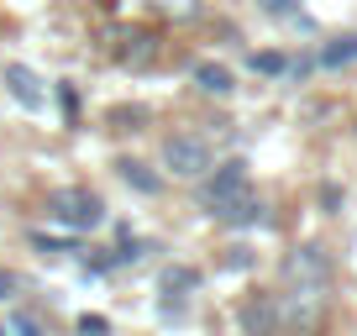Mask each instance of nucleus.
Here are the masks:
<instances>
[{
    "mask_svg": "<svg viewBox=\"0 0 357 336\" xmlns=\"http://www.w3.org/2000/svg\"><path fill=\"white\" fill-rule=\"evenodd\" d=\"M163 168L178 174V179H205L211 174V142L195 132H174L163 142Z\"/></svg>",
    "mask_w": 357,
    "mask_h": 336,
    "instance_id": "obj_1",
    "label": "nucleus"
},
{
    "mask_svg": "<svg viewBox=\"0 0 357 336\" xmlns=\"http://www.w3.org/2000/svg\"><path fill=\"white\" fill-rule=\"evenodd\" d=\"M53 221L68 226V231H95L105 221V205L89 190H63V194H53Z\"/></svg>",
    "mask_w": 357,
    "mask_h": 336,
    "instance_id": "obj_2",
    "label": "nucleus"
},
{
    "mask_svg": "<svg viewBox=\"0 0 357 336\" xmlns=\"http://www.w3.org/2000/svg\"><path fill=\"white\" fill-rule=\"evenodd\" d=\"M326 310V289H305V284H289V294H279V326H294V331H315Z\"/></svg>",
    "mask_w": 357,
    "mask_h": 336,
    "instance_id": "obj_3",
    "label": "nucleus"
},
{
    "mask_svg": "<svg viewBox=\"0 0 357 336\" xmlns=\"http://www.w3.org/2000/svg\"><path fill=\"white\" fill-rule=\"evenodd\" d=\"M242 194H247V163H242V158L221 163V168L211 174V179H205V205H211L215 215H221L231 200H242Z\"/></svg>",
    "mask_w": 357,
    "mask_h": 336,
    "instance_id": "obj_4",
    "label": "nucleus"
},
{
    "mask_svg": "<svg viewBox=\"0 0 357 336\" xmlns=\"http://www.w3.org/2000/svg\"><path fill=\"white\" fill-rule=\"evenodd\" d=\"M284 279L305 284V289H326L331 284V263H326L321 247H294L289 258H284Z\"/></svg>",
    "mask_w": 357,
    "mask_h": 336,
    "instance_id": "obj_5",
    "label": "nucleus"
},
{
    "mask_svg": "<svg viewBox=\"0 0 357 336\" xmlns=\"http://www.w3.org/2000/svg\"><path fill=\"white\" fill-rule=\"evenodd\" d=\"M105 43H111V53L121 58L126 68H147V63L158 58V37H153V32H142V26H116Z\"/></svg>",
    "mask_w": 357,
    "mask_h": 336,
    "instance_id": "obj_6",
    "label": "nucleus"
},
{
    "mask_svg": "<svg viewBox=\"0 0 357 336\" xmlns=\"http://www.w3.org/2000/svg\"><path fill=\"white\" fill-rule=\"evenodd\" d=\"M242 331L247 336H273L279 331V294H252L242 305Z\"/></svg>",
    "mask_w": 357,
    "mask_h": 336,
    "instance_id": "obj_7",
    "label": "nucleus"
},
{
    "mask_svg": "<svg viewBox=\"0 0 357 336\" xmlns=\"http://www.w3.org/2000/svg\"><path fill=\"white\" fill-rule=\"evenodd\" d=\"M6 90H11L16 100L26 105V111H43V100H47L43 79H37V74H32L26 63H6Z\"/></svg>",
    "mask_w": 357,
    "mask_h": 336,
    "instance_id": "obj_8",
    "label": "nucleus"
},
{
    "mask_svg": "<svg viewBox=\"0 0 357 336\" xmlns=\"http://www.w3.org/2000/svg\"><path fill=\"white\" fill-rule=\"evenodd\" d=\"M195 84L211 90V95H231L236 90V79H231V68H226V63H195Z\"/></svg>",
    "mask_w": 357,
    "mask_h": 336,
    "instance_id": "obj_9",
    "label": "nucleus"
},
{
    "mask_svg": "<svg viewBox=\"0 0 357 336\" xmlns=\"http://www.w3.org/2000/svg\"><path fill=\"white\" fill-rule=\"evenodd\" d=\"M116 174H121L132 190H142V194H158V190H163V184H158V174H153L147 163H137V158H121V163H116Z\"/></svg>",
    "mask_w": 357,
    "mask_h": 336,
    "instance_id": "obj_10",
    "label": "nucleus"
},
{
    "mask_svg": "<svg viewBox=\"0 0 357 336\" xmlns=\"http://www.w3.org/2000/svg\"><path fill=\"white\" fill-rule=\"evenodd\" d=\"M215 221H226V226H252V221H263V205H257L252 194H242V200H231Z\"/></svg>",
    "mask_w": 357,
    "mask_h": 336,
    "instance_id": "obj_11",
    "label": "nucleus"
},
{
    "mask_svg": "<svg viewBox=\"0 0 357 336\" xmlns=\"http://www.w3.org/2000/svg\"><path fill=\"white\" fill-rule=\"evenodd\" d=\"M352 58H357V32H347V37H336V43L321 47V68H342V63H352Z\"/></svg>",
    "mask_w": 357,
    "mask_h": 336,
    "instance_id": "obj_12",
    "label": "nucleus"
},
{
    "mask_svg": "<svg viewBox=\"0 0 357 336\" xmlns=\"http://www.w3.org/2000/svg\"><path fill=\"white\" fill-rule=\"evenodd\" d=\"M105 121H111L116 132H137V126L147 121V105H116V111L105 116Z\"/></svg>",
    "mask_w": 357,
    "mask_h": 336,
    "instance_id": "obj_13",
    "label": "nucleus"
},
{
    "mask_svg": "<svg viewBox=\"0 0 357 336\" xmlns=\"http://www.w3.org/2000/svg\"><path fill=\"white\" fill-rule=\"evenodd\" d=\"M195 284H200V273H195V268H168L163 273V289L168 294H184V289H195Z\"/></svg>",
    "mask_w": 357,
    "mask_h": 336,
    "instance_id": "obj_14",
    "label": "nucleus"
},
{
    "mask_svg": "<svg viewBox=\"0 0 357 336\" xmlns=\"http://www.w3.org/2000/svg\"><path fill=\"white\" fill-rule=\"evenodd\" d=\"M147 6H153L158 16H174V22H184V16H195V6H200V0H147Z\"/></svg>",
    "mask_w": 357,
    "mask_h": 336,
    "instance_id": "obj_15",
    "label": "nucleus"
},
{
    "mask_svg": "<svg viewBox=\"0 0 357 336\" xmlns=\"http://www.w3.org/2000/svg\"><path fill=\"white\" fill-rule=\"evenodd\" d=\"M252 68L257 74H289V58L284 53H252Z\"/></svg>",
    "mask_w": 357,
    "mask_h": 336,
    "instance_id": "obj_16",
    "label": "nucleus"
},
{
    "mask_svg": "<svg viewBox=\"0 0 357 336\" xmlns=\"http://www.w3.org/2000/svg\"><path fill=\"white\" fill-rule=\"evenodd\" d=\"M58 105H63V116L79 111V90H74V84H58Z\"/></svg>",
    "mask_w": 357,
    "mask_h": 336,
    "instance_id": "obj_17",
    "label": "nucleus"
},
{
    "mask_svg": "<svg viewBox=\"0 0 357 336\" xmlns=\"http://www.w3.org/2000/svg\"><path fill=\"white\" fill-rule=\"evenodd\" d=\"M79 331H84V336H105L111 326H105L100 315H79Z\"/></svg>",
    "mask_w": 357,
    "mask_h": 336,
    "instance_id": "obj_18",
    "label": "nucleus"
},
{
    "mask_svg": "<svg viewBox=\"0 0 357 336\" xmlns=\"http://www.w3.org/2000/svg\"><path fill=\"white\" fill-rule=\"evenodd\" d=\"M11 331H16V336H43V331H37V321H32V315H16V321H11Z\"/></svg>",
    "mask_w": 357,
    "mask_h": 336,
    "instance_id": "obj_19",
    "label": "nucleus"
},
{
    "mask_svg": "<svg viewBox=\"0 0 357 336\" xmlns=\"http://www.w3.org/2000/svg\"><path fill=\"white\" fill-rule=\"evenodd\" d=\"M263 11L268 16H284V11H294V0H263Z\"/></svg>",
    "mask_w": 357,
    "mask_h": 336,
    "instance_id": "obj_20",
    "label": "nucleus"
},
{
    "mask_svg": "<svg viewBox=\"0 0 357 336\" xmlns=\"http://www.w3.org/2000/svg\"><path fill=\"white\" fill-rule=\"evenodd\" d=\"M11 289H16V273H0V300H11Z\"/></svg>",
    "mask_w": 357,
    "mask_h": 336,
    "instance_id": "obj_21",
    "label": "nucleus"
},
{
    "mask_svg": "<svg viewBox=\"0 0 357 336\" xmlns=\"http://www.w3.org/2000/svg\"><path fill=\"white\" fill-rule=\"evenodd\" d=\"M0 336H6V331H0Z\"/></svg>",
    "mask_w": 357,
    "mask_h": 336,
    "instance_id": "obj_22",
    "label": "nucleus"
}]
</instances>
